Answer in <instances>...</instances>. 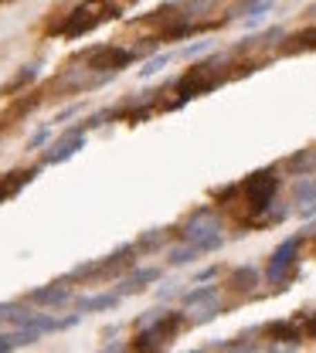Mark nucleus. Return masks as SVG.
Masks as SVG:
<instances>
[{
	"label": "nucleus",
	"instance_id": "nucleus-4",
	"mask_svg": "<svg viewBox=\"0 0 316 353\" xmlns=\"http://www.w3.org/2000/svg\"><path fill=\"white\" fill-rule=\"evenodd\" d=\"M215 85H218L215 68H211V65H197V68H190L181 79L177 95H181V99H194V95H201V92H208V88H215Z\"/></svg>",
	"mask_w": 316,
	"mask_h": 353
},
{
	"label": "nucleus",
	"instance_id": "nucleus-8",
	"mask_svg": "<svg viewBox=\"0 0 316 353\" xmlns=\"http://www.w3.org/2000/svg\"><path fill=\"white\" fill-rule=\"evenodd\" d=\"M31 176H34V170H28V174H10L3 183H0V201L10 197V194H17V187H21L24 180H31Z\"/></svg>",
	"mask_w": 316,
	"mask_h": 353
},
{
	"label": "nucleus",
	"instance_id": "nucleus-9",
	"mask_svg": "<svg viewBox=\"0 0 316 353\" xmlns=\"http://www.w3.org/2000/svg\"><path fill=\"white\" fill-rule=\"evenodd\" d=\"M293 51H306V48H316V28H310V31H299L296 38H293V44H289Z\"/></svg>",
	"mask_w": 316,
	"mask_h": 353
},
{
	"label": "nucleus",
	"instance_id": "nucleus-2",
	"mask_svg": "<svg viewBox=\"0 0 316 353\" xmlns=\"http://www.w3.org/2000/svg\"><path fill=\"white\" fill-rule=\"evenodd\" d=\"M275 190H279V176H275V170H259V174H252L245 180V204H248V211H252V214H266L272 208Z\"/></svg>",
	"mask_w": 316,
	"mask_h": 353
},
{
	"label": "nucleus",
	"instance_id": "nucleus-10",
	"mask_svg": "<svg viewBox=\"0 0 316 353\" xmlns=\"http://www.w3.org/2000/svg\"><path fill=\"white\" fill-rule=\"evenodd\" d=\"M299 214H303V218H316V201H313V204H310V208H303Z\"/></svg>",
	"mask_w": 316,
	"mask_h": 353
},
{
	"label": "nucleus",
	"instance_id": "nucleus-6",
	"mask_svg": "<svg viewBox=\"0 0 316 353\" xmlns=\"http://www.w3.org/2000/svg\"><path fill=\"white\" fill-rule=\"evenodd\" d=\"M82 143H86V132H82V130H72L68 136H65V139H61V143H58V146H51V153H48V163L68 160V157H72V153H75Z\"/></svg>",
	"mask_w": 316,
	"mask_h": 353
},
{
	"label": "nucleus",
	"instance_id": "nucleus-7",
	"mask_svg": "<svg viewBox=\"0 0 316 353\" xmlns=\"http://www.w3.org/2000/svg\"><path fill=\"white\" fill-rule=\"evenodd\" d=\"M293 197H296V204H313L316 201V180H299L296 190H293Z\"/></svg>",
	"mask_w": 316,
	"mask_h": 353
},
{
	"label": "nucleus",
	"instance_id": "nucleus-1",
	"mask_svg": "<svg viewBox=\"0 0 316 353\" xmlns=\"http://www.w3.org/2000/svg\"><path fill=\"white\" fill-rule=\"evenodd\" d=\"M109 10H112V7H106V0H86V3H79V7L65 17L55 31H58V34H68V38H72V34H86L95 24H102L106 17H112Z\"/></svg>",
	"mask_w": 316,
	"mask_h": 353
},
{
	"label": "nucleus",
	"instance_id": "nucleus-5",
	"mask_svg": "<svg viewBox=\"0 0 316 353\" xmlns=\"http://www.w3.org/2000/svg\"><path fill=\"white\" fill-rule=\"evenodd\" d=\"M296 248H299V238H289V241H282L279 248H275V255H272L269 262V279L275 282V279H282L286 275V268L296 262L293 255H296Z\"/></svg>",
	"mask_w": 316,
	"mask_h": 353
},
{
	"label": "nucleus",
	"instance_id": "nucleus-3",
	"mask_svg": "<svg viewBox=\"0 0 316 353\" xmlns=\"http://www.w3.org/2000/svg\"><path fill=\"white\" fill-rule=\"evenodd\" d=\"M181 323H184V316L181 312H170L167 319H160V323H153L150 330H143L139 336H136V343H133V350L136 353H160L170 340H174V333L181 330Z\"/></svg>",
	"mask_w": 316,
	"mask_h": 353
}]
</instances>
